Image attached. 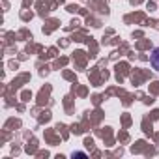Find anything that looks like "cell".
I'll list each match as a JSON object with an SVG mask.
<instances>
[{"mask_svg": "<svg viewBox=\"0 0 159 159\" xmlns=\"http://www.w3.org/2000/svg\"><path fill=\"white\" fill-rule=\"evenodd\" d=\"M150 62H152V67L155 71H159V47H155L150 54Z\"/></svg>", "mask_w": 159, "mask_h": 159, "instance_id": "6da1fadb", "label": "cell"}]
</instances>
